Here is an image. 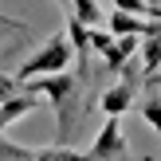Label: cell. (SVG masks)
<instances>
[{
  "mask_svg": "<svg viewBox=\"0 0 161 161\" xmlns=\"http://www.w3.org/2000/svg\"><path fill=\"white\" fill-rule=\"evenodd\" d=\"M94 161H130V146H126V134H122V118H106L94 138V146L86 149Z\"/></svg>",
  "mask_w": 161,
  "mask_h": 161,
  "instance_id": "3",
  "label": "cell"
},
{
  "mask_svg": "<svg viewBox=\"0 0 161 161\" xmlns=\"http://www.w3.org/2000/svg\"><path fill=\"white\" fill-rule=\"evenodd\" d=\"M59 8H67V12H71V0H59Z\"/></svg>",
  "mask_w": 161,
  "mask_h": 161,
  "instance_id": "14",
  "label": "cell"
},
{
  "mask_svg": "<svg viewBox=\"0 0 161 161\" xmlns=\"http://www.w3.org/2000/svg\"><path fill=\"white\" fill-rule=\"evenodd\" d=\"M31 161H94L91 153H79L71 146H47V149H36Z\"/></svg>",
  "mask_w": 161,
  "mask_h": 161,
  "instance_id": "8",
  "label": "cell"
},
{
  "mask_svg": "<svg viewBox=\"0 0 161 161\" xmlns=\"http://www.w3.org/2000/svg\"><path fill=\"white\" fill-rule=\"evenodd\" d=\"M67 43H71V51H79V63H83L86 51H91V43H86V28L75 16H67Z\"/></svg>",
  "mask_w": 161,
  "mask_h": 161,
  "instance_id": "10",
  "label": "cell"
},
{
  "mask_svg": "<svg viewBox=\"0 0 161 161\" xmlns=\"http://www.w3.org/2000/svg\"><path fill=\"white\" fill-rule=\"evenodd\" d=\"M39 106H43V98H39V94H16V98L0 102V130H8L12 122H20V118L36 114Z\"/></svg>",
  "mask_w": 161,
  "mask_h": 161,
  "instance_id": "5",
  "label": "cell"
},
{
  "mask_svg": "<svg viewBox=\"0 0 161 161\" xmlns=\"http://www.w3.org/2000/svg\"><path fill=\"white\" fill-rule=\"evenodd\" d=\"M71 43H67V36H51L43 47H39L36 55H28L24 59V67L16 71V83L20 86H28V83H36V79H47V75H63L67 71V63H71Z\"/></svg>",
  "mask_w": 161,
  "mask_h": 161,
  "instance_id": "2",
  "label": "cell"
},
{
  "mask_svg": "<svg viewBox=\"0 0 161 161\" xmlns=\"http://www.w3.org/2000/svg\"><path fill=\"white\" fill-rule=\"evenodd\" d=\"M134 86L130 83H118V86H110V91H102V98H98V106L106 110V118H122L126 110L134 106Z\"/></svg>",
  "mask_w": 161,
  "mask_h": 161,
  "instance_id": "6",
  "label": "cell"
},
{
  "mask_svg": "<svg viewBox=\"0 0 161 161\" xmlns=\"http://www.w3.org/2000/svg\"><path fill=\"white\" fill-rule=\"evenodd\" d=\"M106 24H110V36L114 39H122V36H138L142 39V31H146V20L142 16H130V12H110Z\"/></svg>",
  "mask_w": 161,
  "mask_h": 161,
  "instance_id": "7",
  "label": "cell"
},
{
  "mask_svg": "<svg viewBox=\"0 0 161 161\" xmlns=\"http://www.w3.org/2000/svg\"><path fill=\"white\" fill-rule=\"evenodd\" d=\"M24 94H39L55 106L59 114V146H67L75 138V126H79V114H83V79H71L67 71L63 75H47V79H36V83L20 86Z\"/></svg>",
  "mask_w": 161,
  "mask_h": 161,
  "instance_id": "1",
  "label": "cell"
},
{
  "mask_svg": "<svg viewBox=\"0 0 161 161\" xmlns=\"http://www.w3.org/2000/svg\"><path fill=\"white\" fill-rule=\"evenodd\" d=\"M16 94H24V91H20V83H16L12 75H4V71H0V102L16 98Z\"/></svg>",
  "mask_w": 161,
  "mask_h": 161,
  "instance_id": "13",
  "label": "cell"
},
{
  "mask_svg": "<svg viewBox=\"0 0 161 161\" xmlns=\"http://www.w3.org/2000/svg\"><path fill=\"white\" fill-rule=\"evenodd\" d=\"M114 12H130V16H142V20H161V12L149 0H110Z\"/></svg>",
  "mask_w": 161,
  "mask_h": 161,
  "instance_id": "9",
  "label": "cell"
},
{
  "mask_svg": "<svg viewBox=\"0 0 161 161\" xmlns=\"http://www.w3.org/2000/svg\"><path fill=\"white\" fill-rule=\"evenodd\" d=\"M142 122H149V126H153V134L161 138V94L142 98Z\"/></svg>",
  "mask_w": 161,
  "mask_h": 161,
  "instance_id": "11",
  "label": "cell"
},
{
  "mask_svg": "<svg viewBox=\"0 0 161 161\" xmlns=\"http://www.w3.org/2000/svg\"><path fill=\"white\" fill-rule=\"evenodd\" d=\"M142 75H153L161 67V20H146V31H142V55H138Z\"/></svg>",
  "mask_w": 161,
  "mask_h": 161,
  "instance_id": "4",
  "label": "cell"
},
{
  "mask_svg": "<svg viewBox=\"0 0 161 161\" xmlns=\"http://www.w3.org/2000/svg\"><path fill=\"white\" fill-rule=\"evenodd\" d=\"M31 153H36L31 146H16V142L0 138V161H31Z\"/></svg>",
  "mask_w": 161,
  "mask_h": 161,
  "instance_id": "12",
  "label": "cell"
}]
</instances>
